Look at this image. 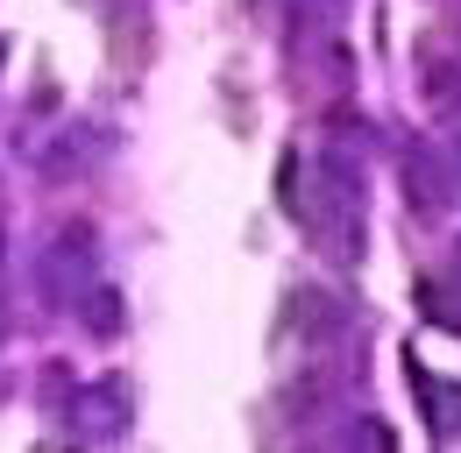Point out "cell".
<instances>
[{
	"label": "cell",
	"mask_w": 461,
	"mask_h": 453,
	"mask_svg": "<svg viewBox=\"0 0 461 453\" xmlns=\"http://www.w3.org/2000/svg\"><path fill=\"white\" fill-rule=\"evenodd\" d=\"M404 184H411V206H419V213H447V206H455V184H447V170L433 164L426 149H411V164H404Z\"/></svg>",
	"instance_id": "cell-2"
},
{
	"label": "cell",
	"mask_w": 461,
	"mask_h": 453,
	"mask_svg": "<svg viewBox=\"0 0 461 453\" xmlns=\"http://www.w3.org/2000/svg\"><path fill=\"white\" fill-rule=\"evenodd\" d=\"M419 85H426L433 107L461 100V50L447 43V36H426V43H419Z\"/></svg>",
	"instance_id": "cell-1"
},
{
	"label": "cell",
	"mask_w": 461,
	"mask_h": 453,
	"mask_svg": "<svg viewBox=\"0 0 461 453\" xmlns=\"http://www.w3.org/2000/svg\"><path fill=\"white\" fill-rule=\"evenodd\" d=\"M411 383H419V396H433V425H440V432H461V383L426 376L419 361H411Z\"/></svg>",
	"instance_id": "cell-3"
}]
</instances>
